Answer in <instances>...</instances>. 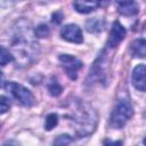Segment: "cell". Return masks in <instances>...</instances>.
Here are the masks:
<instances>
[{"mask_svg": "<svg viewBox=\"0 0 146 146\" xmlns=\"http://www.w3.org/2000/svg\"><path fill=\"white\" fill-rule=\"evenodd\" d=\"M34 32L27 19L21 18L15 22L10 31V47L15 63L21 66L33 63L40 52L38 42L34 40Z\"/></svg>", "mask_w": 146, "mask_h": 146, "instance_id": "cell-1", "label": "cell"}, {"mask_svg": "<svg viewBox=\"0 0 146 146\" xmlns=\"http://www.w3.org/2000/svg\"><path fill=\"white\" fill-rule=\"evenodd\" d=\"M70 119L73 121L75 133L78 137H87L91 135L98 121V115L96 111L82 100H75L73 110H71Z\"/></svg>", "mask_w": 146, "mask_h": 146, "instance_id": "cell-2", "label": "cell"}, {"mask_svg": "<svg viewBox=\"0 0 146 146\" xmlns=\"http://www.w3.org/2000/svg\"><path fill=\"white\" fill-rule=\"evenodd\" d=\"M133 115V108L129 100L119 99L111 113L110 123L114 129H121Z\"/></svg>", "mask_w": 146, "mask_h": 146, "instance_id": "cell-3", "label": "cell"}, {"mask_svg": "<svg viewBox=\"0 0 146 146\" xmlns=\"http://www.w3.org/2000/svg\"><path fill=\"white\" fill-rule=\"evenodd\" d=\"M2 88H5L11 95V97L17 103H19L23 106L30 107V106H32L35 103V99H34L33 94L27 88H25L24 86L17 83V82L9 81L7 83H3L2 84Z\"/></svg>", "mask_w": 146, "mask_h": 146, "instance_id": "cell-4", "label": "cell"}, {"mask_svg": "<svg viewBox=\"0 0 146 146\" xmlns=\"http://www.w3.org/2000/svg\"><path fill=\"white\" fill-rule=\"evenodd\" d=\"M88 82H98L103 83L104 86L107 82V57L105 51H102L97 59L94 62L89 75H88Z\"/></svg>", "mask_w": 146, "mask_h": 146, "instance_id": "cell-5", "label": "cell"}, {"mask_svg": "<svg viewBox=\"0 0 146 146\" xmlns=\"http://www.w3.org/2000/svg\"><path fill=\"white\" fill-rule=\"evenodd\" d=\"M60 64L63 65L67 76L71 79V80H76L78 78V72L79 70L82 68L83 66V63L78 59L76 57L72 56V55H68V54H62L59 55L58 57Z\"/></svg>", "mask_w": 146, "mask_h": 146, "instance_id": "cell-6", "label": "cell"}, {"mask_svg": "<svg viewBox=\"0 0 146 146\" xmlns=\"http://www.w3.org/2000/svg\"><path fill=\"white\" fill-rule=\"evenodd\" d=\"M60 38L65 41L73 42V43H82L83 35L82 30L76 24H66L60 30Z\"/></svg>", "mask_w": 146, "mask_h": 146, "instance_id": "cell-7", "label": "cell"}, {"mask_svg": "<svg viewBox=\"0 0 146 146\" xmlns=\"http://www.w3.org/2000/svg\"><path fill=\"white\" fill-rule=\"evenodd\" d=\"M125 34H127V30L124 29V26L119 21H115L112 24V27L110 31V36L107 40V47L115 48L124 39Z\"/></svg>", "mask_w": 146, "mask_h": 146, "instance_id": "cell-8", "label": "cell"}, {"mask_svg": "<svg viewBox=\"0 0 146 146\" xmlns=\"http://www.w3.org/2000/svg\"><path fill=\"white\" fill-rule=\"evenodd\" d=\"M131 82L135 89L139 91H146V65H137L131 75Z\"/></svg>", "mask_w": 146, "mask_h": 146, "instance_id": "cell-9", "label": "cell"}, {"mask_svg": "<svg viewBox=\"0 0 146 146\" xmlns=\"http://www.w3.org/2000/svg\"><path fill=\"white\" fill-rule=\"evenodd\" d=\"M115 5L119 14L123 16H135L139 9V6L136 1H119Z\"/></svg>", "mask_w": 146, "mask_h": 146, "instance_id": "cell-10", "label": "cell"}, {"mask_svg": "<svg viewBox=\"0 0 146 146\" xmlns=\"http://www.w3.org/2000/svg\"><path fill=\"white\" fill-rule=\"evenodd\" d=\"M102 3L97 1H74L73 7L80 14H89L96 10Z\"/></svg>", "mask_w": 146, "mask_h": 146, "instance_id": "cell-11", "label": "cell"}, {"mask_svg": "<svg viewBox=\"0 0 146 146\" xmlns=\"http://www.w3.org/2000/svg\"><path fill=\"white\" fill-rule=\"evenodd\" d=\"M131 52L133 57L146 58V39H136L131 43Z\"/></svg>", "mask_w": 146, "mask_h": 146, "instance_id": "cell-12", "label": "cell"}, {"mask_svg": "<svg viewBox=\"0 0 146 146\" xmlns=\"http://www.w3.org/2000/svg\"><path fill=\"white\" fill-rule=\"evenodd\" d=\"M105 27V21L99 17L90 18L86 22V30L89 33H99Z\"/></svg>", "mask_w": 146, "mask_h": 146, "instance_id": "cell-13", "label": "cell"}, {"mask_svg": "<svg viewBox=\"0 0 146 146\" xmlns=\"http://www.w3.org/2000/svg\"><path fill=\"white\" fill-rule=\"evenodd\" d=\"M48 91H49V95L52 96V97H58L62 92H63V87L60 86V83L55 79L52 78L49 82H48Z\"/></svg>", "mask_w": 146, "mask_h": 146, "instance_id": "cell-14", "label": "cell"}, {"mask_svg": "<svg viewBox=\"0 0 146 146\" xmlns=\"http://www.w3.org/2000/svg\"><path fill=\"white\" fill-rule=\"evenodd\" d=\"M10 62H15V58H14L11 51H9L5 46H1V52H0V64H1V66H5Z\"/></svg>", "mask_w": 146, "mask_h": 146, "instance_id": "cell-15", "label": "cell"}, {"mask_svg": "<svg viewBox=\"0 0 146 146\" xmlns=\"http://www.w3.org/2000/svg\"><path fill=\"white\" fill-rule=\"evenodd\" d=\"M58 123V115L56 113H50L46 116L44 120V130L51 131Z\"/></svg>", "mask_w": 146, "mask_h": 146, "instance_id": "cell-16", "label": "cell"}, {"mask_svg": "<svg viewBox=\"0 0 146 146\" xmlns=\"http://www.w3.org/2000/svg\"><path fill=\"white\" fill-rule=\"evenodd\" d=\"M73 138L67 135V133H63V135H59L57 136L54 141H52V146H70L71 143H72Z\"/></svg>", "mask_w": 146, "mask_h": 146, "instance_id": "cell-17", "label": "cell"}, {"mask_svg": "<svg viewBox=\"0 0 146 146\" xmlns=\"http://www.w3.org/2000/svg\"><path fill=\"white\" fill-rule=\"evenodd\" d=\"M33 32H34L35 38H41V39L42 38H47L49 35V27H48L47 24L41 23V24H39V25H36L34 27Z\"/></svg>", "mask_w": 146, "mask_h": 146, "instance_id": "cell-18", "label": "cell"}, {"mask_svg": "<svg viewBox=\"0 0 146 146\" xmlns=\"http://www.w3.org/2000/svg\"><path fill=\"white\" fill-rule=\"evenodd\" d=\"M10 108V102L6 96H0V113L5 114Z\"/></svg>", "mask_w": 146, "mask_h": 146, "instance_id": "cell-19", "label": "cell"}, {"mask_svg": "<svg viewBox=\"0 0 146 146\" xmlns=\"http://www.w3.org/2000/svg\"><path fill=\"white\" fill-rule=\"evenodd\" d=\"M63 18H64V14L62 11H55L51 16V22L54 24H60Z\"/></svg>", "mask_w": 146, "mask_h": 146, "instance_id": "cell-20", "label": "cell"}, {"mask_svg": "<svg viewBox=\"0 0 146 146\" xmlns=\"http://www.w3.org/2000/svg\"><path fill=\"white\" fill-rule=\"evenodd\" d=\"M103 146H122L121 140H111V139H105Z\"/></svg>", "mask_w": 146, "mask_h": 146, "instance_id": "cell-21", "label": "cell"}, {"mask_svg": "<svg viewBox=\"0 0 146 146\" xmlns=\"http://www.w3.org/2000/svg\"><path fill=\"white\" fill-rule=\"evenodd\" d=\"M2 146H21V145H19L18 141H16V140H14V139H8V140H6V141L2 144Z\"/></svg>", "mask_w": 146, "mask_h": 146, "instance_id": "cell-22", "label": "cell"}, {"mask_svg": "<svg viewBox=\"0 0 146 146\" xmlns=\"http://www.w3.org/2000/svg\"><path fill=\"white\" fill-rule=\"evenodd\" d=\"M143 143H144V145H145V146H146V137H145V138H144V140H143Z\"/></svg>", "mask_w": 146, "mask_h": 146, "instance_id": "cell-23", "label": "cell"}, {"mask_svg": "<svg viewBox=\"0 0 146 146\" xmlns=\"http://www.w3.org/2000/svg\"><path fill=\"white\" fill-rule=\"evenodd\" d=\"M145 117H146V113H145Z\"/></svg>", "mask_w": 146, "mask_h": 146, "instance_id": "cell-24", "label": "cell"}]
</instances>
